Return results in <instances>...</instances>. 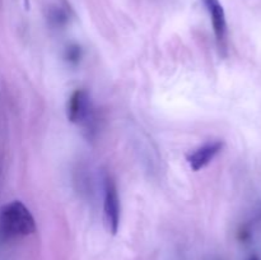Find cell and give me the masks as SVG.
I'll return each instance as SVG.
<instances>
[{"label": "cell", "mask_w": 261, "mask_h": 260, "mask_svg": "<svg viewBox=\"0 0 261 260\" xmlns=\"http://www.w3.org/2000/svg\"><path fill=\"white\" fill-rule=\"evenodd\" d=\"M70 20V13L66 5L54 4L47 10V22L53 27L61 28L66 25Z\"/></svg>", "instance_id": "6"}, {"label": "cell", "mask_w": 261, "mask_h": 260, "mask_svg": "<svg viewBox=\"0 0 261 260\" xmlns=\"http://www.w3.org/2000/svg\"><path fill=\"white\" fill-rule=\"evenodd\" d=\"M81 58H82V51L78 45L69 46V47L66 48L65 59L70 64H78L79 61H81Z\"/></svg>", "instance_id": "7"}, {"label": "cell", "mask_w": 261, "mask_h": 260, "mask_svg": "<svg viewBox=\"0 0 261 260\" xmlns=\"http://www.w3.org/2000/svg\"><path fill=\"white\" fill-rule=\"evenodd\" d=\"M223 147L224 142H222V140L206 143V144L201 145V147H199L198 149H195L194 152L189 153L188 157H186V161H188L191 170L200 171L203 170V168H205L206 166L216 158L217 154L221 153Z\"/></svg>", "instance_id": "5"}, {"label": "cell", "mask_w": 261, "mask_h": 260, "mask_svg": "<svg viewBox=\"0 0 261 260\" xmlns=\"http://www.w3.org/2000/svg\"><path fill=\"white\" fill-rule=\"evenodd\" d=\"M66 117L71 124L82 125L89 132L93 121V106L89 93L84 89H75L66 102Z\"/></svg>", "instance_id": "3"}, {"label": "cell", "mask_w": 261, "mask_h": 260, "mask_svg": "<svg viewBox=\"0 0 261 260\" xmlns=\"http://www.w3.org/2000/svg\"><path fill=\"white\" fill-rule=\"evenodd\" d=\"M37 229L30 209L19 200H13L0 208V240L19 239L33 235Z\"/></svg>", "instance_id": "1"}, {"label": "cell", "mask_w": 261, "mask_h": 260, "mask_svg": "<svg viewBox=\"0 0 261 260\" xmlns=\"http://www.w3.org/2000/svg\"><path fill=\"white\" fill-rule=\"evenodd\" d=\"M247 260H260V259H259V256H257V255H251V256H250Z\"/></svg>", "instance_id": "8"}, {"label": "cell", "mask_w": 261, "mask_h": 260, "mask_svg": "<svg viewBox=\"0 0 261 260\" xmlns=\"http://www.w3.org/2000/svg\"><path fill=\"white\" fill-rule=\"evenodd\" d=\"M211 15L212 25H213L214 35H216L217 45L222 56H226L227 53V20L226 13L219 0H203Z\"/></svg>", "instance_id": "4"}, {"label": "cell", "mask_w": 261, "mask_h": 260, "mask_svg": "<svg viewBox=\"0 0 261 260\" xmlns=\"http://www.w3.org/2000/svg\"><path fill=\"white\" fill-rule=\"evenodd\" d=\"M121 218V204L119 190L111 175L106 173L103 177V223L106 231L111 235L119 232Z\"/></svg>", "instance_id": "2"}]
</instances>
